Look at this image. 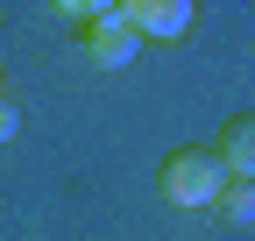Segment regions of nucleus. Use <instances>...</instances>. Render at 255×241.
Wrapping results in <instances>:
<instances>
[{
    "instance_id": "nucleus-1",
    "label": "nucleus",
    "mask_w": 255,
    "mask_h": 241,
    "mask_svg": "<svg viewBox=\"0 0 255 241\" xmlns=\"http://www.w3.org/2000/svg\"><path fill=\"white\" fill-rule=\"evenodd\" d=\"M156 185H163V199L170 206H184V213H199V206H220V192L234 185L227 177V163L213 156V149H170L163 156V170H156Z\"/></svg>"
},
{
    "instance_id": "nucleus-2",
    "label": "nucleus",
    "mask_w": 255,
    "mask_h": 241,
    "mask_svg": "<svg viewBox=\"0 0 255 241\" xmlns=\"http://www.w3.org/2000/svg\"><path fill=\"white\" fill-rule=\"evenodd\" d=\"M135 50L142 36L121 21V0H92V21H85V57L100 71H121V64H135Z\"/></svg>"
},
{
    "instance_id": "nucleus-3",
    "label": "nucleus",
    "mask_w": 255,
    "mask_h": 241,
    "mask_svg": "<svg viewBox=\"0 0 255 241\" xmlns=\"http://www.w3.org/2000/svg\"><path fill=\"white\" fill-rule=\"evenodd\" d=\"M121 21L135 28L142 43H177V36H191L199 7H191V0H121Z\"/></svg>"
},
{
    "instance_id": "nucleus-4",
    "label": "nucleus",
    "mask_w": 255,
    "mask_h": 241,
    "mask_svg": "<svg viewBox=\"0 0 255 241\" xmlns=\"http://www.w3.org/2000/svg\"><path fill=\"white\" fill-rule=\"evenodd\" d=\"M213 156L227 163V177H241V185H255V114H234L227 128H220Z\"/></svg>"
},
{
    "instance_id": "nucleus-5",
    "label": "nucleus",
    "mask_w": 255,
    "mask_h": 241,
    "mask_svg": "<svg viewBox=\"0 0 255 241\" xmlns=\"http://www.w3.org/2000/svg\"><path fill=\"white\" fill-rule=\"evenodd\" d=\"M220 213H227V220H241V227H248V220H255V185H241V177H234V185H227V192H220Z\"/></svg>"
},
{
    "instance_id": "nucleus-6",
    "label": "nucleus",
    "mask_w": 255,
    "mask_h": 241,
    "mask_svg": "<svg viewBox=\"0 0 255 241\" xmlns=\"http://www.w3.org/2000/svg\"><path fill=\"white\" fill-rule=\"evenodd\" d=\"M14 135H21V100L0 93V142H14Z\"/></svg>"
}]
</instances>
